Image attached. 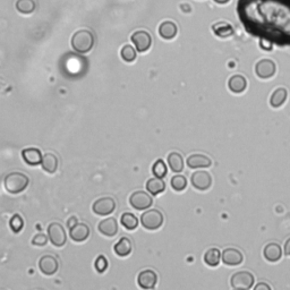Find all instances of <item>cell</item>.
<instances>
[{
  "label": "cell",
  "instance_id": "1",
  "mask_svg": "<svg viewBox=\"0 0 290 290\" xmlns=\"http://www.w3.org/2000/svg\"><path fill=\"white\" fill-rule=\"evenodd\" d=\"M263 14H239L247 32L279 44H290V0H272L263 4Z\"/></svg>",
  "mask_w": 290,
  "mask_h": 290
},
{
  "label": "cell",
  "instance_id": "2",
  "mask_svg": "<svg viewBox=\"0 0 290 290\" xmlns=\"http://www.w3.org/2000/svg\"><path fill=\"white\" fill-rule=\"evenodd\" d=\"M71 47L77 53H87L94 46V35L90 30H79L71 38Z\"/></svg>",
  "mask_w": 290,
  "mask_h": 290
},
{
  "label": "cell",
  "instance_id": "3",
  "mask_svg": "<svg viewBox=\"0 0 290 290\" xmlns=\"http://www.w3.org/2000/svg\"><path fill=\"white\" fill-rule=\"evenodd\" d=\"M29 177L22 172H11L4 179L5 189L11 194H19L29 186Z\"/></svg>",
  "mask_w": 290,
  "mask_h": 290
},
{
  "label": "cell",
  "instance_id": "4",
  "mask_svg": "<svg viewBox=\"0 0 290 290\" xmlns=\"http://www.w3.org/2000/svg\"><path fill=\"white\" fill-rule=\"evenodd\" d=\"M141 224L148 230H157L163 225V214L157 209L149 210L141 216Z\"/></svg>",
  "mask_w": 290,
  "mask_h": 290
},
{
  "label": "cell",
  "instance_id": "5",
  "mask_svg": "<svg viewBox=\"0 0 290 290\" xmlns=\"http://www.w3.org/2000/svg\"><path fill=\"white\" fill-rule=\"evenodd\" d=\"M255 278L248 271H239L231 276V287L237 290H248L253 287Z\"/></svg>",
  "mask_w": 290,
  "mask_h": 290
},
{
  "label": "cell",
  "instance_id": "6",
  "mask_svg": "<svg viewBox=\"0 0 290 290\" xmlns=\"http://www.w3.org/2000/svg\"><path fill=\"white\" fill-rule=\"evenodd\" d=\"M48 237L50 239L52 245L56 247H62L67 242L66 231L60 224L58 222H52L48 227Z\"/></svg>",
  "mask_w": 290,
  "mask_h": 290
},
{
  "label": "cell",
  "instance_id": "7",
  "mask_svg": "<svg viewBox=\"0 0 290 290\" xmlns=\"http://www.w3.org/2000/svg\"><path fill=\"white\" fill-rule=\"evenodd\" d=\"M129 204L135 210L142 211V210H146L152 207L153 200L146 191L137 190L134 191L131 195V198H129Z\"/></svg>",
  "mask_w": 290,
  "mask_h": 290
},
{
  "label": "cell",
  "instance_id": "8",
  "mask_svg": "<svg viewBox=\"0 0 290 290\" xmlns=\"http://www.w3.org/2000/svg\"><path fill=\"white\" fill-rule=\"evenodd\" d=\"M116 210V202L113 198H101L96 200L92 205V211L98 216L105 217L114 213Z\"/></svg>",
  "mask_w": 290,
  "mask_h": 290
},
{
  "label": "cell",
  "instance_id": "9",
  "mask_svg": "<svg viewBox=\"0 0 290 290\" xmlns=\"http://www.w3.org/2000/svg\"><path fill=\"white\" fill-rule=\"evenodd\" d=\"M131 40L138 52L148 51L152 44V37L146 31H136L133 33Z\"/></svg>",
  "mask_w": 290,
  "mask_h": 290
},
{
  "label": "cell",
  "instance_id": "10",
  "mask_svg": "<svg viewBox=\"0 0 290 290\" xmlns=\"http://www.w3.org/2000/svg\"><path fill=\"white\" fill-rule=\"evenodd\" d=\"M190 182L195 189L208 190L212 185V177L208 171H196L190 177Z\"/></svg>",
  "mask_w": 290,
  "mask_h": 290
},
{
  "label": "cell",
  "instance_id": "11",
  "mask_svg": "<svg viewBox=\"0 0 290 290\" xmlns=\"http://www.w3.org/2000/svg\"><path fill=\"white\" fill-rule=\"evenodd\" d=\"M275 64L270 59H262L255 66V73L260 78H271L275 74Z\"/></svg>",
  "mask_w": 290,
  "mask_h": 290
},
{
  "label": "cell",
  "instance_id": "12",
  "mask_svg": "<svg viewBox=\"0 0 290 290\" xmlns=\"http://www.w3.org/2000/svg\"><path fill=\"white\" fill-rule=\"evenodd\" d=\"M221 258L222 262L225 263L226 265L230 266H236L240 265L244 261V255L243 253L238 251L237 248H226L224 252L221 253Z\"/></svg>",
  "mask_w": 290,
  "mask_h": 290
},
{
  "label": "cell",
  "instance_id": "13",
  "mask_svg": "<svg viewBox=\"0 0 290 290\" xmlns=\"http://www.w3.org/2000/svg\"><path fill=\"white\" fill-rule=\"evenodd\" d=\"M39 269L46 275H53L59 269V263L52 255H44L39 260Z\"/></svg>",
  "mask_w": 290,
  "mask_h": 290
},
{
  "label": "cell",
  "instance_id": "14",
  "mask_svg": "<svg viewBox=\"0 0 290 290\" xmlns=\"http://www.w3.org/2000/svg\"><path fill=\"white\" fill-rule=\"evenodd\" d=\"M158 282V274L153 270H144L137 276V283L143 289H153Z\"/></svg>",
  "mask_w": 290,
  "mask_h": 290
},
{
  "label": "cell",
  "instance_id": "15",
  "mask_svg": "<svg viewBox=\"0 0 290 290\" xmlns=\"http://www.w3.org/2000/svg\"><path fill=\"white\" fill-rule=\"evenodd\" d=\"M69 236L70 238L76 243H82L86 240L90 236V228L85 224H77L74 227L69 228Z\"/></svg>",
  "mask_w": 290,
  "mask_h": 290
},
{
  "label": "cell",
  "instance_id": "16",
  "mask_svg": "<svg viewBox=\"0 0 290 290\" xmlns=\"http://www.w3.org/2000/svg\"><path fill=\"white\" fill-rule=\"evenodd\" d=\"M102 235L107 236V237H114L118 233V224L115 218H107V219L102 220L99 226H98Z\"/></svg>",
  "mask_w": 290,
  "mask_h": 290
},
{
  "label": "cell",
  "instance_id": "17",
  "mask_svg": "<svg viewBox=\"0 0 290 290\" xmlns=\"http://www.w3.org/2000/svg\"><path fill=\"white\" fill-rule=\"evenodd\" d=\"M263 255H264L265 260L271 263L278 262L281 256H282V249H281L280 245L276 243H270L263 249Z\"/></svg>",
  "mask_w": 290,
  "mask_h": 290
},
{
  "label": "cell",
  "instance_id": "18",
  "mask_svg": "<svg viewBox=\"0 0 290 290\" xmlns=\"http://www.w3.org/2000/svg\"><path fill=\"white\" fill-rule=\"evenodd\" d=\"M42 157L43 154L39 149L31 148L22 151V158H23L24 161L30 164V166H38V164H41Z\"/></svg>",
  "mask_w": 290,
  "mask_h": 290
},
{
  "label": "cell",
  "instance_id": "19",
  "mask_svg": "<svg viewBox=\"0 0 290 290\" xmlns=\"http://www.w3.org/2000/svg\"><path fill=\"white\" fill-rule=\"evenodd\" d=\"M212 164L211 159L204 154H191L187 158V166L190 169L209 168Z\"/></svg>",
  "mask_w": 290,
  "mask_h": 290
},
{
  "label": "cell",
  "instance_id": "20",
  "mask_svg": "<svg viewBox=\"0 0 290 290\" xmlns=\"http://www.w3.org/2000/svg\"><path fill=\"white\" fill-rule=\"evenodd\" d=\"M59 166V161H58V158L53 153H46L43 154L42 161H41V167L46 172L48 173H55Z\"/></svg>",
  "mask_w": 290,
  "mask_h": 290
},
{
  "label": "cell",
  "instance_id": "21",
  "mask_svg": "<svg viewBox=\"0 0 290 290\" xmlns=\"http://www.w3.org/2000/svg\"><path fill=\"white\" fill-rule=\"evenodd\" d=\"M178 29L177 25L170 21H166L161 23V25L159 26V34L160 37L166 39V40H171L177 35Z\"/></svg>",
  "mask_w": 290,
  "mask_h": 290
},
{
  "label": "cell",
  "instance_id": "22",
  "mask_svg": "<svg viewBox=\"0 0 290 290\" xmlns=\"http://www.w3.org/2000/svg\"><path fill=\"white\" fill-rule=\"evenodd\" d=\"M213 33L219 38H230L234 34V28L227 22H218L212 25Z\"/></svg>",
  "mask_w": 290,
  "mask_h": 290
},
{
  "label": "cell",
  "instance_id": "23",
  "mask_svg": "<svg viewBox=\"0 0 290 290\" xmlns=\"http://www.w3.org/2000/svg\"><path fill=\"white\" fill-rule=\"evenodd\" d=\"M114 249H115V253L120 257L128 256L129 254L132 253V249H133V245H132L131 239L127 238V237L120 238L118 240V243L115 245Z\"/></svg>",
  "mask_w": 290,
  "mask_h": 290
},
{
  "label": "cell",
  "instance_id": "24",
  "mask_svg": "<svg viewBox=\"0 0 290 290\" xmlns=\"http://www.w3.org/2000/svg\"><path fill=\"white\" fill-rule=\"evenodd\" d=\"M166 189V182L162 180V178H150L146 182V190L152 195H159Z\"/></svg>",
  "mask_w": 290,
  "mask_h": 290
},
{
  "label": "cell",
  "instance_id": "25",
  "mask_svg": "<svg viewBox=\"0 0 290 290\" xmlns=\"http://www.w3.org/2000/svg\"><path fill=\"white\" fill-rule=\"evenodd\" d=\"M228 86L231 92L234 93H242L247 87V81L246 78L242 75H234L233 77H230L228 82Z\"/></svg>",
  "mask_w": 290,
  "mask_h": 290
},
{
  "label": "cell",
  "instance_id": "26",
  "mask_svg": "<svg viewBox=\"0 0 290 290\" xmlns=\"http://www.w3.org/2000/svg\"><path fill=\"white\" fill-rule=\"evenodd\" d=\"M168 164L172 172L179 173L184 170V159L178 152H171L168 155Z\"/></svg>",
  "mask_w": 290,
  "mask_h": 290
},
{
  "label": "cell",
  "instance_id": "27",
  "mask_svg": "<svg viewBox=\"0 0 290 290\" xmlns=\"http://www.w3.org/2000/svg\"><path fill=\"white\" fill-rule=\"evenodd\" d=\"M288 92L283 87H279L272 93L270 98V105L273 107V108H280L282 106L285 100H287Z\"/></svg>",
  "mask_w": 290,
  "mask_h": 290
},
{
  "label": "cell",
  "instance_id": "28",
  "mask_svg": "<svg viewBox=\"0 0 290 290\" xmlns=\"http://www.w3.org/2000/svg\"><path fill=\"white\" fill-rule=\"evenodd\" d=\"M221 253L218 248H210L204 254V262L209 266H218L220 264Z\"/></svg>",
  "mask_w": 290,
  "mask_h": 290
},
{
  "label": "cell",
  "instance_id": "29",
  "mask_svg": "<svg viewBox=\"0 0 290 290\" xmlns=\"http://www.w3.org/2000/svg\"><path fill=\"white\" fill-rule=\"evenodd\" d=\"M16 10L22 14H31L35 11V2L34 0H17L16 2Z\"/></svg>",
  "mask_w": 290,
  "mask_h": 290
},
{
  "label": "cell",
  "instance_id": "30",
  "mask_svg": "<svg viewBox=\"0 0 290 290\" xmlns=\"http://www.w3.org/2000/svg\"><path fill=\"white\" fill-rule=\"evenodd\" d=\"M120 222L127 230H134L137 228L138 226V219L132 213H124L122 218H120Z\"/></svg>",
  "mask_w": 290,
  "mask_h": 290
},
{
  "label": "cell",
  "instance_id": "31",
  "mask_svg": "<svg viewBox=\"0 0 290 290\" xmlns=\"http://www.w3.org/2000/svg\"><path fill=\"white\" fill-rule=\"evenodd\" d=\"M152 172H153V175L158 178H164L167 176L168 168H167V164L164 163L163 160L159 159L154 162L153 167H152Z\"/></svg>",
  "mask_w": 290,
  "mask_h": 290
},
{
  "label": "cell",
  "instance_id": "32",
  "mask_svg": "<svg viewBox=\"0 0 290 290\" xmlns=\"http://www.w3.org/2000/svg\"><path fill=\"white\" fill-rule=\"evenodd\" d=\"M170 184H171L172 188L175 189L176 191H181L187 187V179H186V177H184V176L176 175L171 178Z\"/></svg>",
  "mask_w": 290,
  "mask_h": 290
},
{
  "label": "cell",
  "instance_id": "33",
  "mask_svg": "<svg viewBox=\"0 0 290 290\" xmlns=\"http://www.w3.org/2000/svg\"><path fill=\"white\" fill-rule=\"evenodd\" d=\"M120 56L126 62H132L136 59V50L129 44H126L120 50Z\"/></svg>",
  "mask_w": 290,
  "mask_h": 290
},
{
  "label": "cell",
  "instance_id": "34",
  "mask_svg": "<svg viewBox=\"0 0 290 290\" xmlns=\"http://www.w3.org/2000/svg\"><path fill=\"white\" fill-rule=\"evenodd\" d=\"M10 226H11V229L14 231L15 234H19L20 231L23 229L24 221L23 219H22V217L20 216V214H14V216H13L10 222Z\"/></svg>",
  "mask_w": 290,
  "mask_h": 290
},
{
  "label": "cell",
  "instance_id": "35",
  "mask_svg": "<svg viewBox=\"0 0 290 290\" xmlns=\"http://www.w3.org/2000/svg\"><path fill=\"white\" fill-rule=\"evenodd\" d=\"M94 267L99 273H104V272L108 269V260H107L104 255H100L95 260Z\"/></svg>",
  "mask_w": 290,
  "mask_h": 290
},
{
  "label": "cell",
  "instance_id": "36",
  "mask_svg": "<svg viewBox=\"0 0 290 290\" xmlns=\"http://www.w3.org/2000/svg\"><path fill=\"white\" fill-rule=\"evenodd\" d=\"M48 243V237L43 234H38L35 235L32 239V244L35 246H46Z\"/></svg>",
  "mask_w": 290,
  "mask_h": 290
},
{
  "label": "cell",
  "instance_id": "37",
  "mask_svg": "<svg viewBox=\"0 0 290 290\" xmlns=\"http://www.w3.org/2000/svg\"><path fill=\"white\" fill-rule=\"evenodd\" d=\"M260 47L263 49V50L271 51L272 49H273V42H271L266 39H260Z\"/></svg>",
  "mask_w": 290,
  "mask_h": 290
},
{
  "label": "cell",
  "instance_id": "38",
  "mask_svg": "<svg viewBox=\"0 0 290 290\" xmlns=\"http://www.w3.org/2000/svg\"><path fill=\"white\" fill-rule=\"evenodd\" d=\"M76 224H77V219L75 217H71L70 219L67 221V226H68L69 228H71V227H74Z\"/></svg>",
  "mask_w": 290,
  "mask_h": 290
},
{
  "label": "cell",
  "instance_id": "39",
  "mask_svg": "<svg viewBox=\"0 0 290 290\" xmlns=\"http://www.w3.org/2000/svg\"><path fill=\"white\" fill-rule=\"evenodd\" d=\"M284 254L285 255L290 256V238L284 244Z\"/></svg>",
  "mask_w": 290,
  "mask_h": 290
},
{
  "label": "cell",
  "instance_id": "40",
  "mask_svg": "<svg viewBox=\"0 0 290 290\" xmlns=\"http://www.w3.org/2000/svg\"><path fill=\"white\" fill-rule=\"evenodd\" d=\"M261 288H265L266 290H270V289H271V288H270V285H267V284H265V283H260V284H257L256 287H255L256 290L261 289Z\"/></svg>",
  "mask_w": 290,
  "mask_h": 290
},
{
  "label": "cell",
  "instance_id": "41",
  "mask_svg": "<svg viewBox=\"0 0 290 290\" xmlns=\"http://www.w3.org/2000/svg\"><path fill=\"white\" fill-rule=\"evenodd\" d=\"M230 0H214V3H217V4H227V3H229Z\"/></svg>",
  "mask_w": 290,
  "mask_h": 290
}]
</instances>
